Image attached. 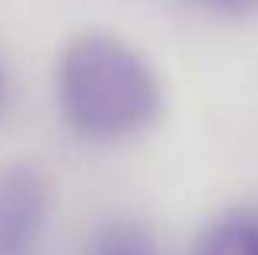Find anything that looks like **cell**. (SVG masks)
Returning a JSON list of instances; mask_svg holds the SVG:
<instances>
[{
	"mask_svg": "<svg viewBox=\"0 0 258 255\" xmlns=\"http://www.w3.org/2000/svg\"><path fill=\"white\" fill-rule=\"evenodd\" d=\"M193 7L206 13H216V17H229V20H242L258 13V0H189Z\"/></svg>",
	"mask_w": 258,
	"mask_h": 255,
	"instance_id": "5b68a950",
	"label": "cell"
},
{
	"mask_svg": "<svg viewBox=\"0 0 258 255\" xmlns=\"http://www.w3.org/2000/svg\"><path fill=\"white\" fill-rule=\"evenodd\" d=\"M189 255H258V206H229L196 232Z\"/></svg>",
	"mask_w": 258,
	"mask_h": 255,
	"instance_id": "3957f363",
	"label": "cell"
},
{
	"mask_svg": "<svg viewBox=\"0 0 258 255\" xmlns=\"http://www.w3.org/2000/svg\"><path fill=\"white\" fill-rule=\"evenodd\" d=\"M52 190L33 160L0 164V255H43Z\"/></svg>",
	"mask_w": 258,
	"mask_h": 255,
	"instance_id": "7a4b0ae2",
	"label": "cell"
},
{
	"mask_svg": "<svg viewBox=\"0 0 258 255\" xmlns=\"http://www.w3.org/2000/svg\"><path fill=\"white\" fill-rule=\"evenodd\" d=\"M82 255H164V249L144 223L131 216H111L95 226Z\"/></svg>",
	"mask_w": 258,
	"mask_h": 255,
	"instance_id": "277c9868",
	"label": "cell"
},
{
	"mask_svg": "<svg viewBox=\"0 0 258 255\" xmlns=\"http://www.w3.org/2000/svg\"><path fill=\"white\" fill-rule=\"evenodd\" d=\"M0 102H4V72H0Z\"/></svg>",
	"mask_w": 258,
	"mask_h": 255,
	"instance_id": "8992f818",
	"label": "cell"
},
{
	"mask_svg": "<svg viewBox=\"0 0 258 255\" xmlns=\"http://www.w3.org/2000/svg\"><path fill=\"white\" fill-rule=\"evenodd\" d=\"M52 95L62 121L98 144L138 138L164 111L160 72L111 30H82L59 49Z\"/></svg>",
	"mask_w": 258,
	"mask_h": 255,
	"instance_id": "6da1fadb",
	"label": "cell"
}]
</instances>
